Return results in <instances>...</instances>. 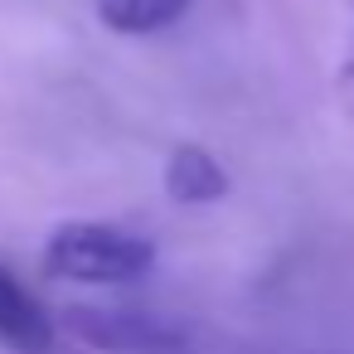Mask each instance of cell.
I'll return each instance as SVG.
<instances>
[{
	"instance_id": "3",
	"label": "cell",
	"mask_w": 354,
	"mask_h": 354,
	"mask_svg": "<svg viewBox=\"0 0 354 354\" xmlns=\"http://www.w3.org/2000/svg\"><path fill=\"white\" fill-rule=\"evenodd\" d=\"M0 344H10L15 354H44L54 344V320L6 267H0Z\"/></svg>"
},
{
	"instance_id": "2",
	"label": "cell",
	"mask_w": 354,
	"mask_h": 354,
	"mask_svg": "<svg viewBox=\"0 0 354 354\" xmlns=\"http://www.w3.org/2000/svg\"><path fill=\"white\" fill-rule=\"evenodd\" d=\"M64 325L107 354H180L185 349V325L170 315L151 310H117V306H68Z\"/></svg>"
},
{
	"instance_id": "4",
	"label": "cell",
	"mask_w": 354,
	"mask_h": 354,
	"mask_svg": "<svg viewBox=\"0 0 354 354\" xmlns=\"http://www.w3.org/2000/svg\"><path fill=\"white\" fill-rule=\"evenodd\" d=\"M165 194L175 204H214L228 194V175L204 146H175L165 160Z\"/></svg>"
},
{
	"instance_id": "5",
	"label": "cell",
	"mask_w": 354,
	"mask_h": 354,
	"mask_svg": "<svg viewBox=\"0 0 354 354\" xmlns=\"http://www.w3.org/2000/svg\"><path fill=\"white\" fill-rule=\"evenodd\" d=\"M93 10L112 35H156L189 10V0H93Z\"/></svg>"
},
{
	"instance_id": "6",
	"label": "cell",
	"mask_w": 354,
	"mask_h": 354,
	"mask_svg": "<svg viewBox=\"0 0 354 354\" xmlns=\"http://www.w3.org/2000/svg\"><path fill=\"white\" fill-rule=\"evenodd\" d=\"M344 88L354 93V44H349V54H344Z\"/></svg>"
},
{
	"instance_id": "1",
	"label": "cell",
	"mask_w": 354,
	"mask_h": 354,
	"mask_svg": "<svg viewBox=\"0 0 354 354\" xmlns=\"http://www.w3.org/2000/svg\"><path fill=\"white\" fill-rule=\"evenodd\" d=\"M151 262H156V248L112 223H59L44 243V272L59 281L117 286V281L146 277Z\"/></svg>"
}]
</instances>
